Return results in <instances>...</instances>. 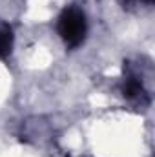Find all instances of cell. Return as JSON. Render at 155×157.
Segmentation results:
<instances>
[{"label":"cell","instance_id":"6da1fadb","mask_svg":"<svg viewBox=\"0 0 155 157\" xmlns=\"http://www.w3.org/2000/svg\"><path fill=\"white\" fill-rule=\"evenodd\" d=\"M57 31L60 35L62 42L75 49L78 48L88 35V20H86V13L77 7V6H70L66 7L60 17H59V22H57Z\"/></svg>","mask_w":155,"mask_h":157},{"label":"cell","instance_id":"7a4b0ae2","mask_svg":"<svg viewBox=\"0 0 155 157\" xmlns=\"http://www.w3.org/2000/svg\"><path fill=\"white\" fill-rule=\"evenodd\" d=\"M120 91H122L126 101H130L141 108H146L150 104V93L146 90V84L131 64L124 66V77H122V84H120Z\"/></svg>","mask_w":155,"mask_h":157},{"label":"cell","instance_id":"3957f363","mask_svg":"<svg viewBox=\"0 0 155 157\" xmlns=\"http://www.w3.org/2000/svg\"><path fill=\"white\" fill-rule=\"evenodd\" d=\"M13 28L7 22H0V60L6 59L13 49Z\"/></svg>","mask_w":155,"mask_h":157},{"label":"cell","instance_id":"277c9868","mask_svg":"<svg viewBox=\"0 0 155 157\" xmlns=\"http://www.w3.org/2000/svg\"><path fill=\"white\" fill-rule=\"evenodd\" d=\"M122 4V7L126 9H137V7H142V6H148L152 4V0H119Z\"/></svg>","mask_w":155,"mask_h":157}]
</instances>
